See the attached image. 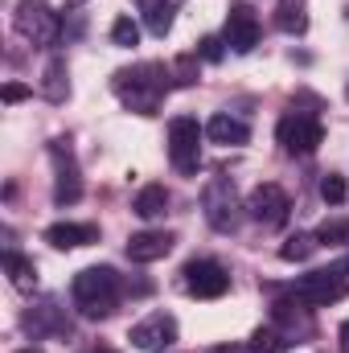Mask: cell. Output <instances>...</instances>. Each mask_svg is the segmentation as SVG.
Here are the masks:
<instances>
[{
    "label": "cell",
    "instance_id": "cell-1",
    "mask_svg": "<svg viewBox=\"0 0 349 353\" xmlns=\"http://www.w3.org/2000/svg\"><path fill=\"white\" fill-rule=\"evenodd\" d=\"M169 79H173V70H165L161 62H136V66L115 70L111 90H115V99H119L128 111H136V115H157L161 103H165V94H169Z\"/></svg>",
    "mask_w": 349,
    "mask_h": 353
},
{
    "label": "cell",
    "instance_id": "cell-2",
    "mask_svg": "<svg viewBox=\"0 0 349 353\" xmlns=\"http://www.w3.org/2000/svg\"><path fill=\"white\" fill-rule=\"evenodd\" d=\"M70 296H74V304H79L83 316L103 321L119 304V275L111 267H83L74 275V283H70Z\"/></svg>",
    "mask_w": 349,
    "mask_h": 353
},
{
    "label": "cell",
    "instance_id": "cell-3",
    "mask_svg": "<svg viewBox=\"0 0 349 353\" xmlns=\"http://www.w3.org/2000/svg\"><path fill=\"white\" fill-rule=\"evenodd\" d=\"M243 205H239V189H235V181L230 176H210L206 185H201V214H206V222L218 230V234H230L235 226H239V214Z\"/></svg>",
    "mask_w": 349,
    "mask_h": 353
},
{
    "label": "cell",
    "instance_id": "cell-4",
    "mask_svg": "<svg viewBox=\"0 0 349 353\" xmlns=\"http://www.w3.org/2000/svg\"><path fill=\"white\" fill-rule=\"evenodd\" d=\"M346 292H349V275L341 271V267L308 271V275H300V279H296V288H292V296H296V300H304L308 308H329V304L346 300Z\"/></svg>",
    "mask_w": 349,
    "mask_h": 353
},
{
    "label": "cell",
    "instance_id": "cell-5",
    "mask_svg": "<svg viewBox=\"0 0 349 353\" xmlns=\"http://www.w3.org/2000/svg\"><path fill=\"white\" fill-rule=\"evenodd\" d=\"M12 25L25 41L33 46H54L62 37V17L46 4V0H21L17 12H12Z\"/></svg>",
    "mask_w": 349,
    "mask_h": 353
},
{
    "label": "cell",
    "instance_id": "cell-6",
    "mask_svg": "<svg viewBox=\"0 0 349 353\" xmlns=\"http://www.w3.org/2000/svg\"><path fill=\"white\" fill-rule=\"evenodd\" d=\"M275 136H279V144H283L288 157H312L321 148V140H325V128H321V119L312 111H288L279 119Z\"/></svg>",
    "mask_w": 349,
    "mask_h": 353
},
{
    "label": "cell",
    "instance_id": "cell-7",
    "mask_svg": "<svg viewBox=\"0 0 349 353\" xmlns=\"http://www.w3.org/2000/svg\"><path fill=\"white\" fill-rule=\"evenodd\" d=\"M201 136L206 128H197V119L189 115H177L169 123V161L181 176H193L201 169Z\"/></svg>",
    "mask_w": 349,
    "mask_h": 353
},
{
    "label": "cell",
    "instance_id": "cell-8",
    "mask_svg": "<svg viewBox=\"0 0 349 353\" xmlns=\"http://www.w3.org/2000/svg\"><path fill=\"white\" fill-rule=\"evenodd\" d=\"M50 161H54V201L58 205H74L83 197V173H79L70 140H54L50 144Z\"/></svg>",
    "mask_w": 349,
    "mask_h": 353
},
{
    "label": "cell",
    "instance_id": "cell-9",
    "mask_svg": "<svg viewBox=\"0 0 349 353\" xmlns=\"http://www.w3.org/2000/svg\"><path fill=\"white\" fill-rule=\"evenodd\" d=\"M181 283L193 300H218V296L230 292V271L222 263H214V259H193L181 271Z\"/></svg>",
    "mask_w": 349,
    "mask_h": 353
},
{
    "label": "cell",
    "instance_id": "cell-10",
    "mask_svg": "<svg viewBox=\"0 0 349 353\" xmlns=\"http://www.w3.org/2000/svg\"><path fill=\"white\" fill-rule=\"evenodd\" d=\"M247 214L259 222V226H267V230H279L283 222H288V214H292V197L279 189V185H255V193L247 197Z\"/></svg>",
    "mask_w": 349,
    "mask_h": 353
},
{
    "label": "cell",
    "instance_id": "cell-11",
    "mask_svg": "<svg viewBox=\"0 0 349 353\" xmlns=\"http://www.w3.org/2000/svg\"><path fill=\"white\" fill-rule=\"evenodd\" d=\"M128 341L140 353H165L177 341V321L169 312H152V316H144L140 325H132Z\"/></svg>",
    "mask_w": 349,
    "mask_h": 353
},
{
    "label": "cell",
    "instance_id": "cell-12",
    "mask_svg": "<svg viewBox=\"0 0 349 353\" xmlns=\"http://www.w3.org/2000/svg\"><path fill=\"white\" fill-rule=\"evenodd\" d=\"M222 41L235 50V54H251L255 46H259V17H255V8L251 4H230V12H226V29H222Z\"/></svg>",
    "mask_w": 349,
    "mask_h": 353
},
{
    "label": "cell",
    "instance_id": "cell-13",
    "mask_svg": "<svg viewBox=\"0 0 349 353\" xmlns=\"http://www.w3.org/2000/svg\"><path fill=\"white\" fill-rule=\"evenodd\" d=\"M271 321H275V329L288 337V345H300V341H308L312 337V308L304 304V300H275L271 304Z\"/></svg>",
    "mask_w": 349,
    "mask_h": 353
},
{
    "label": "cell",
    "instance_id": "cell-14",
    "mask_svg": "<svg viewBox=\"0 0 349 353\" xmlns=\"http://www.w3.org/2000/svg\"><path fill=\"white\" fill-rule=\"evenodd\" d=\"M25 329L33 337H62V333H70V316H66V308H58V300H41L25 312Z\"/></svg>",
    "mask_w": 349,
    "mask_h": 353
},
{
    "label": "cell",
    "instance_id": "cell-15",
    "mask_svg": "<svg viewBox=\"0 0 349 353\" xmlns=\"http://www.w3.org/2000/svg\"><path fill=\"white\" fill-rule=\"evenodd\" d=\"M173 243L177 239L169 230H140V234L128 239V259L132 263H157V259H165L173 251Z\"/></svg>",
    "mask_w": 349,
    "mask_h": 353
},
{
    "label": "cell",
    "instance_id": "cell-16",
    "mask_svg": "<svg viewBox=\"0 0 349 353\" xmlns=\"http://www.w3.org/2000/svg\"><path fill=\"white\" fill-rule=\"evenodd\" d=\"M206 140H214V144H222V148H243V144L251 140V128H247L239 115L218 111V115H210V123H206Z\"/></svg>",
    "mask_w": 349,
    "mask_h": 353
},
{
    "label": "cell",
    "instance_id": "cell-17",
    "mask_svg": "<svg viewBox=\"0 0 349 353\" xmlns=\"http://www.w3.org/2000/svg\"><path fill=\"white\" fill-rule=\"evenodd\" d=\"M46 243L58 247V251L90 247V243H99V226H87V222H54V226L46 230Z\"/></svg>",
    "mask_w": 349,
    "mask_h": 353
},
{
    "label": "cell",
    "instance_id": "cell-18",
    "mask_svg": "<svg viewBox=\"0 0 349 353\" xmlns=\"http://www.w3.org/2000/svg\"><path fill=\"white\" fill-rule=\"evenodd\" d=\"M136 8H140L144 29H148L152 37H165V33L173 29V12H177L173 0H136Z\"/></svg>",
    "mask_w": 349,
    "mask_h": 353
},
{
    "label": "cell",
    "instance_id": "cell-19",
    "mask_svg": "<svg viewBox=\"0 0 349 353\" xmlns=\"http://www.w3.org/2000/svg\"><path fill=\"white\" fill-rule=\"evenodd\" d=\"M169 189L165 185H144L140 193H136V201H132V210L144 218V222H152V218H165L169 214Z\"/></svg>",
    "mask_w": 349,
    "mask_h": 353
},
{
    "label": "cell",
    "instance_id": "cell-20",
    "mask_svg": "<svg viewBox=\"0 0 349 353\" xmlns=\"http://www.w3.org/2000/svg\"><path fill=\"white\" fill-rule=\"evenodd\" d=\"M41 99H50V103H66V94H70V83H66V62L62 58H50L46 62V70H41Z\"/></svg>",
    "mask_w": 349,
    "mask_h": 353
},
{
    "label": "cell",
    "instance_id": "cell-21",
    "mask_svg": "<svg viewBox=\"0 0 349 353\" xmlns=\"http://www.w3.org/2000/svg\"><path fill=\"white\" fill-rule=\"evenodd\" d=\"M275 25H279L283 33L300 37V33L308 29V4H304V0H279V4H275Z\"/></svg>",
    "mask_w": 349,
    "mask_h": 353
},
{
    "label": "cell",
    "instance_id": "cell-22",
    "mask_svg": "<svg viewBox=\"0 0 349 353\" xmlns=\"http://www.w3.org/2000/svg\"><path fill=\"white\" fill-rule=\"evenodd\" d=\"M4 271L12 279V288H21V292H33L37 288V263L33 259H25L17 251H4Z\"/></svg>",
    "mask_w": 349,
    "mask_h": 353
},
{
    "label": "cell",
    "instance_id": "cell-23",
    "mask_svg": "<svg viewBox=\"0 0 349 353\" xmlns=\"http://www.w3.org/2000/svg\"><path fill=\"white\" fill-rule=\"evenodd\" d=\"M317 247H321V243H317V234H292V239L279 247V259H283V263H304Z\"/></svg>",
    "mask_w": 349,
    "mask_h": 353
},
{
    "label": "cell",
    "instance_id": "cell-24",
    "mask_svg": "<svg viewBox=\"0 0 349 353\" xmlns=\"http://www.w3.org/2000/svg\"><path fill=\"white\" fill-rule=\"evenodd\" d=\"M288 337L275 329V325H267V329H255L251 333V353H288Z\"/></svg>",
    "mask_w": 349,
    "mask_h": 353
},
{
    "label": "cell",
    "instance_id": "cell-25",
    "mask_svg": "<svg viewBox=\"0 0 349 353\" xmlns=\"http://www.w3.org/2000/svg\"><path fill=\"white\" fill-rule=\"evenodd\" d=\"M111 41L119 46V50H132V46H140V25L123 12V17H115V25H111Z\"/></svg>",
    "mask_w": 349,
    "mask_h": 353
},
{
    "label": "cell",
    "instance_id": "cell-26",
    "mask_svg": "<svg viewBox=\"0 0 349 353\" xmlns=\"http://www.w3.org/2000/svg\"><path fill=\"white\" fill-rule=\"evenodd\" d=\"M321 197H325L329 205H341V201L349 197L346 176H341V173H325V176H321Z\"/></svg>",
    "mask_w": 349,
    "mask_h": 353
},
{
    "label": "cell",
    "instance_id": "cell-27",
    "mask_svg": "<svg viewBox=\"0 0 349 353\" xmlns=\"http://www.w3.org/2000/svg\"><path fill=\"white\" fill-rule=\"evenodd\" d=\"M317 243L321 247H349V222H325L317 230Z\"/></svg>",
    "mask_w": 349,
    "mask_h": 353
},
{
    "label": "cell",
    "instance_id": "cell-28",
    "mask_svg": "<svg viewBox=\"0 0 349 353\" xmlns=\"http://www.w3.org/2000/svg\"><path fill=\"white\" fill-rule=\"evenodd\" d=\"M169 70H173V79L181 87H193V83H197V54H181Z\"/></svg>",
    "mask_w": 349,
    "mask_h": 353
},
{
    "label": "cell",
    "instance_id": "cell-29",
    "mask_svg": "<svg viewBox=\"0 0 349 353\" xmlns=\"http://www.w3.org/2000/svg\"><path fill=\"white\" fill-rule=\"evenodd\" d=\"M197 54H201L206 62H222V54H226V41H222V37H201Z\"/></svg>",
    "mask_w": 349,
    "mask_h": 353
},
{
    "label": "cell",
    "instance_id": "cell-30",
    "mask_svg": "<svg viewBox=\"0 0 349 353\" xmlns=\"http://www.w3.org/2000/svg\"><path fill=\"white\" fill-rule=\"evenodd\" d=\"M0 99H4V103H21V99H29V87H25V83H4Z\"/></svg>",
    "mask_w": 349,
    "mask_h": 353
},
{
    "label": "cell",
    "instance_id": "cell-31",
    "mask_svg": "<svg viewBox=\"0 0 349 353\" xmlns=\"http://www.w3.org/2000/svg\"><path fill=\"white\" fill-rule=\"evenodd\" d=\"M337 341H341V353H349V321L337 329Z\"/></svg>",
    "mask_w": 349,
    "mask_h": 353
},
{
    "label": "cell",
    "instance_id": "cell-32",
    "mask_svg": "<svg viewBox=\"0 0 349 353\" xmlns=\"http://www.w3.org/2000/svg\"><path fill=\"white\" fill-rule=\"evenodd\" d=\"M206 353H251V350H243V345H214V350H206Z\"/></svg>",
    "mask_w": 349,
    "mask_h": 353
},
{
    "label": "cell",
    "instance_id": "cell-33",
    "mask_svg": "<svg viewBox=\"0 0 349 353\" xmlns=\"http://www.w3.org/2000/svg\"><path fill=\"white\" fill-rule=\"evenodd\" d=\"M17 353H41V350H37V345H29V350H17Z\"/></svg>",
    "mask_w": 349,
    "mask_h": 353
},
{
    "label": "cell",
    "instance_id": "cell-34",
    "mask_svg": "<svg viewBox=\"0 0 349 353\" xmlns=\"http://www.w3.org/2000/svg\"><path fill=\"white\" fill-rule=\"evenodd\" d=\"M341 271H346V275H349V259H346V263H341Z\"/></svg>",
    "mask_w": 349,
    "mask_h": 353
},
{
    "label": "cell",
    "instance_id": "cell-35",
    "mask_svg": "<svg viewBox=\"0 0 349 353\" xmlns=\"http://www.w3.org/2000/svg\"><path fill=\"white\" fill-rule=\"evenodd\" d=\"M90 353H111V350H90Z\"/></svg>",
    "mask_w": 349,
    "mask_h": 353
}]
</instances>
